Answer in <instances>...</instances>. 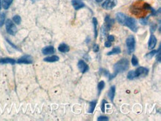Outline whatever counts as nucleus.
I'll list each match as a JSON object with an SVG mask.
<instances>
[{"label": "nucleus", "mask_w": 161, "mask_h": 121, "mask_svg": "<svg viewBox=\"0 0 161 121\" xmlns=\"http://www.w3.org/2000/svg\"><path fill=\"white\" fill-rule=\"evenodd\" d=\"M132 65H133L134 66H137L138 65V63H139V62H138V59H137V57L135 55H133V56H132Z\"/></svg>", "instance_id": "cd10ccee"}, {"label": "nucleus", "mask_w": 161, "mask_h": 121, "mask_svg": "<svg viewBox=\"0 0 161 121\" xmlns=\"http://www.w3.org/2000/svg\"><path fill=\"white\" fill-rule=\"evenodd\" d=\"M108 41H110V42H113L114 41V37L113 35H109L108 37Z\"/></svg>", "instance_id": "f704fd0d"}, {"label": "nucleus", "mask_w": 161, "mask_h": 121, "mask_svg": "<svg viewBox=\"0 0 161 121\" xmlns=\"http://www.w3.org/2000/svg\"><path fill=\"white\" fill-rule=\"evenodd\" d=\"M105 22H106L105 26L107 27L108 30H110L111 26H112V25H113L114 22V19H111L108 16H106V17L105 18Z\"/></svg>", "instance_id": "dca6fc26"}, {"label": "nucleus", "mask_w": 161, "mask_h": 121, "mask_svg": "<svg viewBox=\"0 0 161 121\" xmlns=\"http://www.w3.org/2000/svg\"><path fill=\"white\" fill-rule=\"evenodd\" d=\"M106 100H103V102H102V104H101V110L103 112H105L106 111V107H105V104L106 103Z\"/></svg>", "instance_id": "2f4dec72"}, {"label": "nucleus", "mask_w": 161, "mask_h": 121, "mask_svg": "<svg viewBox=\"0 0 161 121\" xmlns=\"http://www.w3.org/2000/svg\"><path fill=\"white\" fill-rule=\"evenodd\" d=\"M117 0H106L102 4V8L106 10H111L117 6Z\"/></svg>", "instance_id": "423d86ee"}, {"label": "nucleus", "mask_w": 161, "mask_h": 121, "mask_svg": "<svg viewBox=\"0 0 161 121\" xmlns=\"http://www.w3.org/2000/svg\"><path fill=\"white\" fill-rule=\"evenodd\" d=\"M151 9H152V8L148 4H143V7H141L140 5H132V6L131 8V11L134 15L139 16L140 17L142 18V16L146 14V12L148 10H151Z\"/></svg>", "instance_id": "f03ea898"}, {"label": "nucleus", "mask_w": 161, "mask_h": 121, "mask_svg": "<svg viewBox=\"0 0 161 121\" xmlns=\"http://www.w3.org/2000/svg\"><path fill=\"white\" fill-rule=\"evenodd\" d=\"M71 3H72V5L76 11H78V10H80V9L84 8L85 6V4L80 0H72Z\"/></svg>", "instance_id": "9d476101"}, {"label": "nucleus", "mask_w": 161, "mask_h": 121, "mask_svg": "<svg viewBox=\"0 0 161 121\" xmlns=\"http://www.w3.org/2000/svg\"><path fill=\"white\" fill-rule=\"evenodd\" d=\"M6 40H7V42H8V43H9V44H10L11 45H12V46H13V48H16V49H17V48H16V46L14 45L13 43H11V42H10V40H8V39H7Z\"/></svg>", "instance_id": "e433bc0d"}, {"label": "nucleus", "mask_w": 161, "mask_h": 121, "mask_svg": "<svg viewBox=\"0 0 161 121\" xmlns=\"http://www.w3.org/2000/svg\"><path fill=\"white\" fill-rule=\"evenodd\" d=\"M12 2H13V0H2V5L3 8L5 9V10L8 9L10 5H11Z\"/></svg>", "instance_id": "6ab92c4d"}, {"label": "nucleus", "mask_w": 161, "mask_h": 121, "mask_svg": "<svg viewBox=\"0 0 161 121\" xmlns=\"http://www.w3.org/2000/svg\"><path fill=\"white\" fill-rule=\"evenodd\" d=\"M96 106V101H92L89 103V108H88V112L89 114H91L93 113L95 109V107Z\"/></svg>", "instance_id": "aec40b11"}, {"label": "nucleus", "mask_w": 161, "mask_h": 121, "mask_svg": "<svg viewBox=\"0 0 161 121\" xmlns=\"http://www.w3.org/2000/svg\"><path fill=\"white\" fill-rule=\"evenodd\" d=\"M105 46H106V48H110V47L111 46V42H110V41H106V42H105Z\"/></svg>", "instance_id": "c9c22d12"}, {"label": "nucleus", "mask_w": 161, "mask_h": 121, "mask_svg": "<svg viewBox=\"0 0 161 121\" xmlns=\"http://www.w3.org/2000/svg\"><path fill=\"white\" fill-rule=\"evenodd\" d=\"M124 25H125L126 27H128L129 29H131V31L137 32V21L136 19L132 18V17H127Z\"/></svg>", "instance_id": "7ed1b4c3"}, {"label": "nucleus", "mask_w": 161, "mask_h": 121, "mask_svg": "<svg viewBox=\"0 0 161 121\" xmlns=\"http://www.w3.org/2000/svg\"><path fill=\"white\" fill-rule=\"evenodd\" d=\"M140 22L141 25H147L148 24V19L147 18H143H143H140Z\"/></svg>", "instance_id": "7c9ffc66"}, {"label": "nucleus", "mask_w": 161, "mask_h": 121, "mask_svg": "<svg viewBox=\"0 0 161 121\" xmlns=\"http://www.w3.org/2000/svg\"><path fill=\"white\" fill-rule=\"evenodd\" d=\"M157 54V51L156 50H154V51H151L150 53H148V54H147L146 55V56L147 57L148 59H151L155 54Z\"/></svg>", "instance_id": "c85d7f7f"}, {"label": "nucleus", "mask_w": 161, "mask_h": 121, "mask_svg": "<svg viewBox=\"0 0 161 121\" xmlns=\"http://www.w3.org/2000/svg\"><path fill=\"white\" fill-rule=\"evenodd\" d=\"M31 1H32V2H36V1H38V0H31Z\"/></svg>", "instance_id": "ea45409f"}, {"label": "nucleus", "mask_w": 161, "mask_h": 121, "mask_svg": "<svg viewBox=\"0 0 161 121\" xmlns=\"http://www.w3.org/2000/svg\"><path fill=\"white\" fill-rule=\"evenodd\" d=\"M115 86L114 85H112L108 92V97L110 98V100L111 101H114V96H115Z\"/></svg>", "instance_id": "a211bd4d"}, {"label": "nucleus", "mask_w": 161, "mask_h": 121, "mask_svg": "<svg viewBox=\"0 0 161 121\" xmlns=\"http://www.w3.org/2000/svg\"><path fill=\"white\" fill-rule=\"evenodd\" d=\"M5 21V14L4 13H0V27H2Z\"/></svg>", "instance_id": "b1692460"}, {"label": "nucleus", "mask_w": 161, "mask_h": 121, "mask_svg": "<svg viewBox=\"0 0 161 121\" xmlns=\"http://www.w3.org/2000/svg\"><path fill=\"white\" fill-rule=\"evenodd\" d=\"M105 82L104 81H100L99 83H98V90H99V93L101 92V91L105 87Z\"/></svg>", "instance_id": "bb28decb"}, {"label": "nucleus", "mask_w": 161, "mask_h": 121, "mask_svg": "<svg viewBox=\"0 0 161 121\" xmlns=\"http://www.w3.org/2000/svg\"><path fill=\"white\" fill-rule=\"evenodd\" d=\"M58 50L60 51V52H62V53H67L70 51V48L68 47V45H67L65 43H62L59 45L58 47Z\"/></svg>", "instance_id": "4468645a"}, {"label": "nucleus", "mask_w": 161, "mask_h": 121, "mask_svg": "<svg viewBox=\"0 0 161 121\" xmlns=\"http://www.w3.org/2000/svg\"><path fill=\"white\" fill-rule=\"evenodd\" d=\"M100 73L101 74H103L104 76H106V77H109V76H110V73L108 72V71H107L106 69H104V68H100Z\"/></svg>", "instance_id": "a878e982"}, {"label": "nucleus", "mask_w": 161, "mask_h": 121, "mask_svg": "<svg viewBox=\"0 0 161 121\" xmlns=\"http://www.w3.org/2000/svg\"><path fill=\"white\" fill-rule=\"evenodd\" d=\"M134 71H135L136 77H138L147 75L148 73V69L147 68L145 67H139L137 69H136Z\"/></svg>", "instance_id": "6e6552de"}, {"label": "nucleus", "mask_w": 161, "mask_h": 121, "mask_svg": "<svg viewBox=\"0 0 161 121\" xmlns=\"http://www.w3.org/2000/svg\"><path fill=\"white\" fill-rule=\"evenodd\" d=\"M160 49H161V46H160H160H159V48H158V51H157V61H158V63H160V59H161Z\"/></svg>", "instance_id": "c756f323"}, {"label": "nucleus", "mask_w": 161, "mask_h": 121, "mask_svg": "<svg viewBox=\"0 0 161 121\" xmlns=\"http://www.w3.org/2000/svg\"><path fill=\"white\" fill-rule=\"evenodd\" d=\"M127 16L125 14H124L123 13H117V16H116V19H117V21L121 24V25H124L126 19H127Z\"/></svg>", "instance_id": "f8f14e48"}, {"label": "nucleus", "mask_w": 161, "mask_h": 121, "mask_svg": "<svg viewBox=\"0 0 161 121\" xmlns=\"http://www.w3.org/2000/svg\"><path fill=\"white\" fill-rule=\"evenodd\" d=\"M128 66H129V62H128V59H125V58L121 59L120 60H119V61H118L117 63H116V64L114 65V74H110V76H109V77H108V80H111L114 79L119 73L124 72L125 71H126V70L128 68Z\"/></svg>", "instance_id": "f257e3e1"}, {"label": "nucleus", "mask_w": 161, "mask_h": 121, "mask_svg": "<svg viewBox=\"0 0 161 121\" xmlns=\"http://www.w3.org/2000/svg\"><path fill=\"white\" fill-rule=\"evenodd\" d=\"M5 26H6V31L11 34V35H15L17 32V27L15 25V24L13 23V22L11 19H7L5 22Z\"/></svg>", "instance_id": "20e7f679"}, {"label": "nucleus", "mask_w": 161, "mask_h": 121, "mask_svg": "<svg viewBox=\"0 0 161 121\" xmlns=\"http://www.w3.org/2000/svg\"><path fill=\"white\" fill-rule=\"evenodd\" d=\"M109 120L108 117H106V116H100L97 118V120L98 121H108Z\"/></svg>", "instance_id": "473e14b6"}, {"label": "nucleus", "mask_w": 161, "mask_h": 121, "mask_svg": "<svg viewBox=\"0 0 161 121\" xmlns=\"http://www.w3.org/2000/svg\"><path fill=\"white\" fill-rule=\"evenodd\" d=\"M13 20H14V22L16 24L19 25L21 23V20L22 19H21V17L19 15H16V16H14V17H13Z\"/></svg>", "instance_id": "393cba45"}, {"label": "nucleus", "mask_w": 161, "mask_h": 121, "mask_svg": "<svg viewBox=\"0 0 161 121\" xmlns=\"http://www.w3.org/2000/svg\"><path fill=\"white\" fill-rule=\"evenodd\" d=\"M103 0H96V2H103Z\"/></svg>", "instance_id": "4c0bfd02"}, {"label": "nucleus", "mask_w": 161, "mask_h": 121, "mask_svg": "<svg viewBox=\"0 0 161 121\" xmlns=\"http://www.w3.org/2000/svg\"><path fill=\"white\" fill-rule=\"evenodd\" d=\"M93 25H94V37L95 39L97 38V35H98V32H97V25H98V22H97V19L94 17L93 18Z\"/></svg>", "instance_id": "412c9836"}, {"label": "nucleus", "mask_w": 161, "mask_h": 121, "mask_svg": "<svg viewBox=\"0 0 161 121\" xmlns=\"http://www.w3.org/2000/svg\"><path fill=\"white\" fill-rule=\"evenodd\" d=\"M77 66H78L80 71L82 74L85 73V72L88 70V66L87 63H86L85 61H83L82 59H81V60H80V61L78 62Z\"/></svg>", "instance_id": "1a4fd4ad"}, {"label": "nucleus", "mask_w": 161, "mask_h": 121, "mask_svg": "<svg viewBox=\"0 0 161 121\" xmlns=\"http://www.w3.org/2000/svg\"><path fill=\"white\" fill-rule=\"evenodd\" d=\"M59 59V57L56 55H53V56H48V57H45L44 59V61L45 62H48V63H54V62H56Z\"/></svg>", "instance_id": "2eb2a0df"}, {"label": "nucleus", "mask_w": 161, "mask_h": 121, "mask_svg": "<svg viewBox=\"0 0 161 121\" xmlns=\"http://www.w3.org/2000/svg\"><path fill=\"white\" fill-rule=\"evenodd\" d=\"M128 79L129 80H134V78H136V74H135V71H130L128 73Z\"/></svg>", "instance_id": "5701e85b"}, {"label": "nucleus", "mask_w": 161, "mask_h": 121, "mask_svg": "<svg viewBox=\"0 0 161 121\" xmlns=\"http://www.w3.org/2000/svg\"><path fill=\"white\" fill-rule=\"evenodd\" d=\"M126 46L128 48V54H131L134 51L135 48V39L133 35H130L126 39Z\"/></svg>", "instance_id": "39448f33"}, {"label": "nucleus", "mask_w": 161, "mask_h": 121, "mask_svg": "<svg viewBox=\"0 0 161 121\" xmlns=\"http://www.w3.org/2000/svg\"><path fill=\"white\" fill-rule=\"evenodd\" d=\"M100 50V48H99V45L97 44H94V47H93V51L94 52H98Z\"/></svg>", "instance_id": "72a5a7b5"}, {"label": "nucleus", "mask_w": 161, "mask_h": 121, "mask_svg": "<svg viewBox=\"0 0 161 121\" xmlns=\"http://www.w3.org/2000/svg\"><path fill=\"white\" fill-rule=\"evenodd\" d=\"M157 38L155 37L154 35L151 34L150 36V38H149V40H148V49L149 50L154 48V47L157 45Z\"/></svg>", "instance_id": "9b49d317"}, {"label": "nucleus", "mask_w": 161, "mask_h": 121, "mask_svg": "<svg viewBox=\"0 0 161 121\" xmlns=\"http://www.w3.org/2000/svg\"><path fill=\"white\" fill-rule=\"evenodd\" d=\"M121 52L120 48V47H115L112 49L111 51H109L108 52L107 55H114V54H119Z\"/></svg>", "instance_id": "4be33fe9"}, {"label": "nucleus", "mask_w": 161, "mask_h": 121, "mask_svg": "<svg viewBox=\"0 0 161 121\" xmlns=\"http://www.w3.org/2000/svg\"><path fill=\"white\" fill-rule=\"evenodd\" d=\"M54 51H55V49H54V48L52 45L45 47V48L42 49V54H45V55H48V54H54Z\"/></svg>", "instance_id": "ddd939ff"}, {"label": "nucleus", "mask_w": 161, "mask_h": 121, "mask_svg": "<svg viewBox=\"0 0 161 121\" xmlns=\"http://www.w3.org/2000/svg\"><path fill=\"white\" fill-rule=\"evenodd\" d=\"M0 63H2V64L10 63V64L14 65L16 63V61L14 60V59H11V58H3V59H0Z\"/></svg>", "instance_id": "f3484780"}, {"label": "nucleus", "mask_w": 161, "mask_h": 121, "mask_svg": "<svg viewBox=\"0 0 161 121\" xmlns=\"http://www.w3.org/2000/svg\"><path fill=\"white\" fill-rule=\"evenodd\" d=\"M1 7H2V0H0V10H1Z\"/></svg>", "instance_id": "58836bf2"}, {"label": "nucleus", "mask_w": 161, "mask_h": 121, "mask_svg": "<svg viewBox=\"0 0 161 121\" xmlns=\"http://www.w3.org/2000/svg\"><path fill=\"white\" fill-rule=\"evenodd\" d=\"M32 63L33 59L32 56L30 55H25L17 60V63L19 64H31Z\"/></svg>", "instance_id": "0eeeda50"}]
</instances>
